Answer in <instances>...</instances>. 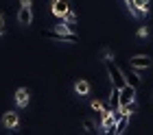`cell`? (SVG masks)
Instances as JSON below:
<instances>
[{
  "label": "cell",
  "mask_w": 153,
  "mask_h": 135,
  "mask_svg": "<svg viewBox=\"0 0 153 135\" xmlns=\"http://www.w3.org/2000/svg\"><path fill=\"white\" fill-rule=\"evenodd\" d=\"M105 68H107L109 76H112V85H116V87H125V85H127L125 72H123V70L116 66V63H114L112 59H107V61H105Z\"/></svg>",
  "instance_id": "cell-1"
},
{
  "label": "cell",
  "mask_w": 153,
  "mask_h": 135,
  "mask_svg": "<svg viewBox=\"0 0 153 135\" xmlns=\"http://www.w3.org/2000/svg\"><path fill=\"white\" fill-rule=\"evenodd\" d=\"M44 37L55 39V41H79V35H74L72 31L66 33V31H57V28H53V31H44Z\"/></svg>",
  "instance_id": "cell-2"
},
{
  "label": "cell",
  "mask_w": 153,
  "mask_h": 135,
  "mask_svg": "<svg viewBox=\"0 0 153 135\" xmlns=\"http://www.w3.org/2000/svg\"><path fill=\"white\" fill-rule=\"evenodd\" d=\"M129 66L134 70H147V68H151V57L136 55V57H131V59H129Z\"/></svg>",
  "instance_id": "cell-3"
},
{
  "label": "cell",
  "mask_w": 153,
  "mask_h": 135,
  "mask_svg": "<svg viewBox=\"0 0 153 135\" xmlns=\"http://www.w3.org/2000/svg\"><path fill=\"white\" fill-rule=\"evenodd\" d=\"M72 7H70V0H53V13L57 18H64L66 13H70Z\"/></svg>",
  "instance_id": "cell-4"
},
{
  "label": "cell",
  "mask_w": 153,
  "mask_h": 135,
  "mask_svg": "<svg viewBox=\"0 0 153 135\" xmlns=\"http://www.w3.org/2000/svg\"><path fill=\"white\" fill-rule=\"evenodd\" d=\"M18 22L22 24V26H29L33 22V11H31V7H20L18 9Z\"/></svg>",
  "instance_id": "cell-5"
},
{
  "label": "cell",
  "mask_w": 153,
  "mask_h": 135,
  "mask_svg": "<svg viewBox=\"0 0 153 135\" xmlns=\"http://www.w3.org/2000/svg\"><path fill=\"white\" fill-rule=\"evenodd\" d=\"M2 124L7 126V129H16L18 126V113H13V111H7L4 116H2Z\"/></svg>",
  "instance_id": "cell-6"
},
{
  "label": "cell",
  "mask_w": 153,
  "mask_h": 135,
  "mask_svg": "<svg viewBox=\"0 0 153 135\" xmlns=\"http://www.w3.org/2000/svg\"><path fill=\"white\" fill-rule=\"evenodd\" d=\"M16 103L20 105V107H26V105H29V89L20 87V89L16 91Z\"/></svg>",
  "instance_id": "cell-7"
},
{
  "label": "cell",
  "mask_w": 153,
  "mask_h": 135,
  "mask_svg": "<svg viewBox=\"0 0 153 135\" xmlns=\"http://www.w3.org/2000/svg\"><path fill=\"white\" fill-rule=\"evenodd\" d=\"M74 89H76V94H79V96H88L90 94V83L83 81V79H79V81L74 83Z\"/></svg>",
  "instance_id": "cell-8"
},
{
  "label": "cell",
  "mask_w": 153,
  "mask_h": 135,
  "mask_svg": "<svg viewBox=\"0 0 153 135\" xmlns=\"http://www.w3.org/2000/svg\"><path fill=\"white\" fill-rule=\"evenodd\" d=\"M127 124H129V113L125 111L120 116V120L116 122V133H125V131H127Z\"/></svg>",
  "instance_id": "cell-9"
},
{
  "label": "cell",
  "mask_w": 153,
  "mask_h": 135,
  "mask_svg": "<svg viewBox=\"0 0 153 135\" xmlns=\"http://www.w3.org/2000/svg\"><path fill=\"white\" fill-rule=\"evenodd\" d=\"M125 79H127V83H129V85H134L136 89L140 87V76H138L136 72H125Z\"/></svg>",
  "instance_id": "cell-10"
},
{
  "label": "cell",
  "mask_w": 153,
  "mask_h": 135,
  "mask_svg": "<svg viewBox=\"0 0 153 135\" xmlns=\"http://www.w3.org/2000/svg\"><path fill=\"white\" fill-rule=\"evenodd\" d=\"M83 129H85L88 133H94V131H96V124L90 122V120H85V122H83Z\"/></svg>",
  "instance_id": "cell-11"
},
{
  "label": "cell",
  "mask_w": 153,
  "mask_h": 135,
  "mask_svg": "<svg viewBox=\"0 0 153 135\" xmlns=\"http://www.w3.org/2000/svg\"><path fill=\"white\" fill-rule=\"evenodd\" d=\"M92 109H94V111H99V113H103V111H105V109L101 107V103H99V100H92Z\"/></svg>",
  "instance_id": "cell-12"
},
{
  "label": "cell",
  "mask_w": 153,
  "mask_h": 135,
  "mask_svg": "<svg viewBox=\"0 0 153 135\" xmlns=\"http://www.w3.org/2000/svg\"><path fill=\"white\" fill-rule=\"evenodd\" d=\"M114 57V52L109 50V48H105V50H103V59H112Z\"/></svg>",
  "instance_id": "cell-13"
},
{
  "label": "cell",
  "mask_w": 153,
  "mask_h": 135,
  "mask_svg": "<svg viewBox=\"0 0 153 135\" xmlns=\"http://www.w3.org/2000/svg\"><path fill=\"white\" fill-rule=\"evenodd\" d=\"M4 33V15H2V11H0V35Z\"/></svg>",
  "instance_id": "cell-14"
},
{
  "label": "cell",
  "mask_w": 153,
  "mask_h": 135,
  "mask_svg": "<svg viewBox=\"0 0 153 135\" xmlns=\"http://www.w3.org/2000/svg\"><path fill=\"white\" fill-rule=\"evenodd\" d=\"M20 4H24V7H31V0H20Z\"/></svg>",
  "instance_id": "cell-15"
}]
</instances>
